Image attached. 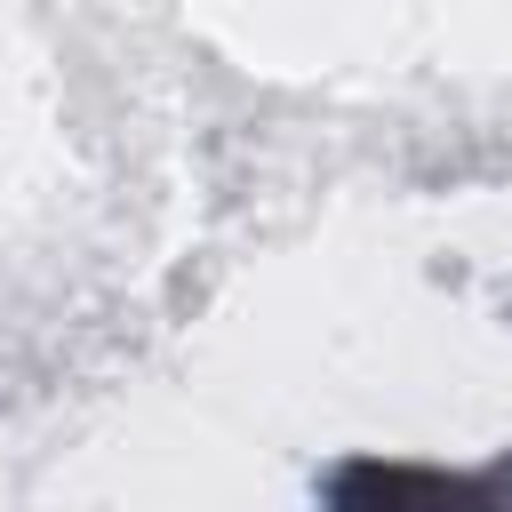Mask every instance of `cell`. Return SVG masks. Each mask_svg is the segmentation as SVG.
<instances>
[{
  "mask_svg": "<svg viewBox=\"0 0 512 512\" xmlns=\"http://www.w3.org/2000/svg\"><path fill=\"white\" fill-rule=\"evenodd\" d=\"M328 512H504L480 480L464 472H424V464H344Z\"/></svg>",
  "mask_w": 512,
  "mask_h": 512,
  "instance_id": "cell-1",
  "label": "cell"
}]
</instances>
